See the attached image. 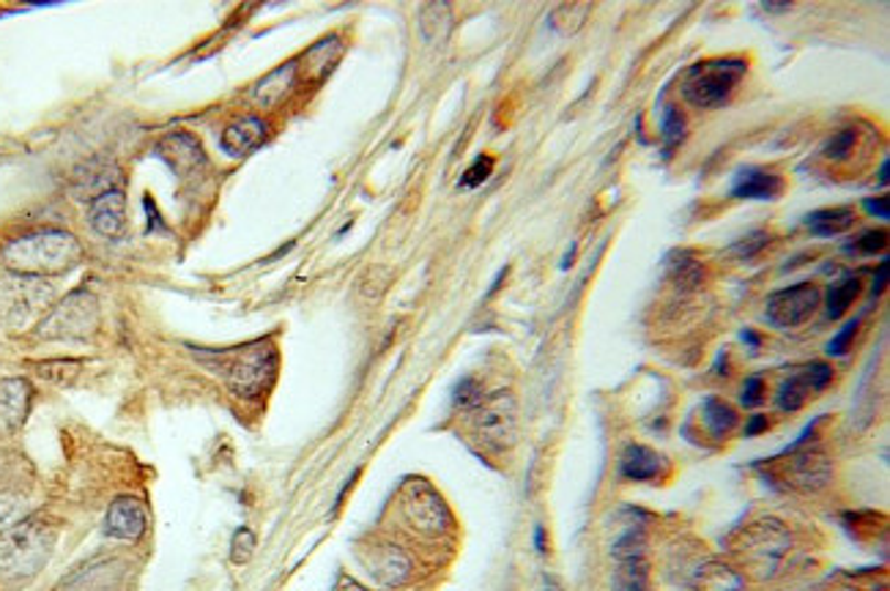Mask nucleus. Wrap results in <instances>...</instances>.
<instances>
[{
    "label": "nucleus",
    "mask_w": 890,
    "mask_h": 591,
    "mask_svg": "<svg viewBox=\"0 0 890 591\" xmlns=\"http://www.w3.org/2000/svg\"><path fill=\"white\" fill-rule=\"evenodd\" d=\"M195 359L214 372L237 398L252 400L272 387L278 376V351L272 340L244 342L237 348H214V351H200L195 348Z\"/></svg>",
    "instance_id": "f257e3e1"
},
{
    "label": "nucleus",
    "mask_w": 890,
    "mask_h": 591,
    "mask_svg": "<svg viewBox=\"0 0 890 591\" xmlns=\"http://www.w3.org/2000/svg\"><path fill=\"white\" fill-rule=\"evenodd\" d=\"M3 266L11 274L22 277H55V274L72 272L83 261V244L66 231H33L25 236L9 241L0 252Z\"/></svg>",
    "instance_id": "f03ea898"
},
{
    "label": "nucleus",
    "mask_w": 890,
    "mask_h": 591,
    "mask_svg": "<svg viewBox=\"0 0 890 591\" xmlns=\"http://www.w3.org/2000/svg\"><path fill=\"white\" fill-rule=\"evenodd\" d=\"M55 539H59L55 526L39 518H25L0 531V578L22 581L36 576L53 556Z\"/></svg>",
    "instance_id": "7ed1b4c3"
},
{
    "label": "nucleus",
    "mask_w": 890,
    "mask_h": 591,
    "mask_svg": "<svg viewBox=\"0 0 890 591\" xmlns=\"http://www.w3.org/2000/svg\"><path fill=\"white\" fill-rule=\"evenodd\" d=\"M53 304L55 288L50 279L22 277L11 272L0 277V329L9 335L36 329Z\"/></svg>",
    "instance_id": "20e7f679"
},
{
    "label": "nucleus",
    "mask_w": 890,
    "mask_h": 591,
    "mask_svg": "<svg viewBox=\"0 0 890 591\" xmlns=\"http://www.w3.org/2000/svg\"><path fill=\"white\" fill-rule=\"evenodd\" d=\"M745 72H748V63L740 59L702 61L688 72L685 83H682V96L688 105L699 107V110H715L732 99Z\"/></svg>",
    "instance_id": "39448f33"
},
{
    "label": "nucleus",
    "mask_w": 890,
    "mask_h": 591,
    "mask_svg": "<svg viewBox=\"0 0 890 591\" xmlns=\"http://www.w3.org/2000/svg\"><path fill=\"white\" fill-rule=\"evenodd\" d=\"M100 329V302L91 291L80 288L53 304L36 335L42 340H88Z\"/></svg>",
    "instance_id": "423d86ee"
},
{
    "label": "nucleus",
    "mask_w": 890,
    "mask_h": 591,
    "mask_svg": "<svg viewBox=\"0 0 890 591\" xmlns=\"http://www.w3.org/2000/svg\"><path fill=\"white\" fill-rule=\"evenodd\" d=\"M474 435L488 450H510L519 439V416H515V400L510 392H496L482 398L474 405Z\"/></svg>",
    "instance_id": "0eeeda50"
},
{
    "label": "nucleus",
    "mask_w": 890,
    "mask_h": 591,
    "mask_svg": "<svg viewBox=\"0 0 890 591\" xmlns=\"http://www.w3.org/2000/svg\"><path fill=\"white\" fill-rule=\"evenodd\" d=\"M819 307V291L812 283H797L789 288H781L767 298L765 318L767 324L778 329H795L803 326Z\"/></svg>",
    "instance_id": "6e6552de"
},
{
    "label": "nucleus",
    "mask_w": 890,
    "mask_h": 591,
    "mask_svg": "<svg viewBox=\"0 0 890 591\" xmlns=\"http://www.w3.org/2000/svg\"><path fill=\"white\" fill-rule=\"evenodd\" d=\"M404 513L417 531L430 534V537L444 534L447 526H450V513H447L444 502H441L439 493H436L430 485H425L422 479L406 485Z\"/></svg>",
    "instance_id": "1a4fd4ad"
},
{
    "label": "nucleus",
    "mask_w": 890,
    "mask_h": 591,
    "mask_svg": "<svg viewBox=\"0 0 890 591\" xmlns=\"http://www.w3.org/2000/svg\"><path fill=\"white\" fill-rule=\"evenodd\" d=\"M786 455H789V461H786L784 466L786 485L806 493L823 490V487L828 485L830 461L819 446H814V450L812 446H808V450H803V446H789Z\"/></svg>",
    "instance_id": "9d476101"
},
{
    "label": "nucleus",
    "mask_w": 890,
    "mask_h": 591,
    "mask_svg": "<svg viewBox=\"0 0 890 591\" xmlns=\"http://www.w3.org/2000/svg\"><path fill=\"white\" fill-rule=\"evenodd\" d=\"M830 381H833L830 365H825V361H812L806 370L795 372V376L786 378V381L781 383L775 403H778L781 411H789V414L792 411H800L808 400L817 398L819 392H825V389L830 387Z\"/></svg>",
    "instance_id": "9b49d317"
},
{
    "label": "nucleus",
    "mask_w": 890,
    "mask_h": 591,
    "mask_svg": "<svg viewBox=\"0 0 890 591\" xmlns=\"http://www.w3.org/2000/svg\"><path fill=\"white\" fill-rule=\"evenodd\" d=\"M157 154L178 178H189L206 165V151L200 140L189 131H174L157 143Z\"/></svg>",
    "instance_id": "f8f14e48"
},
{
    "label": "nucleus",
    "mask_w": 890,
    "mask_h": 591,
    "mask_svg": "<svg viewBox=\"0 0 890 591\" xmlns=\"http://www.w3.org/2000/svg\"><path fill=\"white\" fill-rule=\"evenodd\" d=\"M148 529V509L143 507L140 498L135 496H118L111 504L105 515V531L107 537L124 539V542H135Z\"/></svg>",
    "instance_id": "ddd939ff"
},
{
    "label": "nucleus",
    "mask_w": 890,
    "mask_h": 591,
    "mask_svg": "<svg viewBox=\"0 0 890 591\" xmlns=\"http://www.w3.org/2000/svg\"><path fill=\"white\" fill-rule=\"evenodd\" d=\"M33 403V387L25 378L0 381V433H17L28 422Z\"/></svg>",
    "instance_id": "4468645a"
},
{
    "label": "nucleus",
    "mask_w": 890,
    "mask_h": 591,
    "mask_svg": "<svg viewBox=\"0 0 890 591\" xmlns=\"http://www.w3.org/2000/svg\"><path fill=\"white\" fill-rule=\"evenodd\" d=\"M88 222L102 239H121L126 233V198L121 189L100 194L88 205Z\"/></svg>",
    "instance_id": "2eb2a0df"
},
{
    "label": "nucleus",
    "mask_w": 890,
    "mask_h": 591,
    "mask_svg": "<svg viewBox=\"0 0 890 591\" xmlns=\"http://www.w3.org/2000/svg\"><path fill=\"white\" fill-rule=\"evenodd\" d=\"M367 567H370V576L387 589L404 587L411 578V559L398 545H376L367 556Z\"/></svg>",
    "instance_id": "dca6fc26"
},
{
    "label": "nucleus",
    "mask_w": 890,
    "mask_h": 591,
    "mask_svg": "<svg viewBox=\"0 0 890 591\" xmlns=\"http://www.w3.org/2000/svg\"><path fill=\"white\" fill-rule=\"evenodd\" d=\"M296 77H299L296 61H289V63H283V66H278L274 72H269L266 77H261L255 85H252V91H250L252 105L261 107V110H272V107L283 105L285 96L294 91Z\"/></svg>",
    "instance_id": "f3484780"
},
{
    "label": "nucleus",
    "mask_w": 890,
    "mask_h": 591,
    "mask_svg": "<svg viewBox=\"0 0 890 591\" xmlns=\"http://www.w3.org/2000/svg\"><path fill=\"white\" fill-rule=\"evenodd\" d=\"M121 578L118 559H96L66 576L55 591H111Z\"/></svg>",
    "instance_id": "a211bd4d"
},
{
    "label": "nucleus",
    "mask_w": 890,
    "mask_h": 591,
    "mask_svg": "<svg viewBox=\"0 0 890 591\" xmlns=\"http://www.w3.org/2000/svg\"><path fill=\"white\" fill-rule=\"evenodd\" d=\"M266 137H269L266 120L258 116L239 118L237 124H231L226 131H222V151H226L228 157H250L252 151H258V148L266 143Z\"/></svg>",
    "instance_id": "6ab92c4d"
},
{
    "label": "nucleus",
    "mask_w": 890,
    "mask_h": 591,
    "mask_svg": "<svg viewBox=\"0 0 890 591\" xmlns=\"http://www.w3.org/2000/svg\"><path fill=\"white\" fill-rule=\"evenodd\" d=\"M784 192V178L767 168H743L734 176V200H775Z\"/></svg>",
    "instance_id": "aec40b11"
},
{
    "label": "nucleus",
    "mask_w": 890,
    "mask_h": 591,
    "mask_svg": "<svg viewBox=\"0 0 890 591\" xmlns=\"http://www.w3.org/2000/svg\"><path fill=\"white\" fill-rule=\"evenodd\" d=\"M666 274L677 291H697L704 283V266L691 250H674L666 257Z\"/></svg>",
    "instance_id": "412c9836"
},
{
    "label": "nucleus",
    "mask_w": 890,
    "mask_h": 591,
    "mask_svg": "<svg viewBox=\"0 0 890 591\" xmlns=\"http://www.w3.org/2000/svg\"><path fill=\"white\" fill-rule=\"evenodd\" d=\"M660 461L663 457L652 452L650 446L630 444L619 457V474L630 482H650L660 474Z\"/></svg>",
    "instance_id": "4be33fe9"
},
{
    "label": "nucleus",
    "mask_w": 890,
    "mask_h": 591,
    "mask_svg": "<svg viewBox=\"0 0 890 591\" xmlns=\"http://www.w3.org/2000/svg\"><path fill=\"white\" fill-rule=\"evenodd\" d=\"M346 53V44H343L341 36H326L321 42H315L313 48L304 53V68L313 80H324L332 68L337 66V61L343 59Z\"/></svg>",
    "instance_id": "5701e85b"
},
{
    "label": "nucleus",
    "mask_w": 890,
    "mask_h": 591,
    "mask_svg": "<svg viewBox=\"0 0 890 591\" xmlns=\"http://www.w3.org/2000/svg\"><path fill=\"white\" fill-rule=\"evenodd\" d=\"M452 31V9L447 3H428L419 9V33L425 44L441 48Z\"/></svg>",
    "instance_id": "b1692460"
},
{
    "label": "nucleus",
    "mask_w": 890,
    "mask_h": 591,
    "mask_svg": "<svg viewBox=\"0 0 890 591\" xmlns=\"http://www.w3.org/2000/svg\"><path fill=\"white\" fill-rule=\"evenodd\" d=\"M855 225V211L847 205H836V209H819L806 217V228L819 239H833L847 233Z\"/></svg>",
    "instance_id": "393cba45"
},
{
    "label": "nucleus",
    "mask_w": 890,
    "mask_h": 591,
    "mask_svg": "<svg viewBox=\"0 0 890 591\" xmlns=\"http://www.w3.org/2000/svg\"><path fill=\"white\" fill-rule=\"evenodd\" d=\"M614 591H652L650 564L645 561V556L619 561L617 572H614Z\"/></svg>",
    "instance_id": "a878e982"
},
{
    "label": "nucleus",
    "mask_w": 890,
    "mask_h": 591,
    "mask_svg": "<svg viewBox=\"0 0 890 591\" xmlns=\"http://www.w3.org/2000/svg\"><path fill=\"white\" fill-rule=\"evenodd\" d=\"M589 14H593V3H562L551 11L548 25L559 36H573V33L582 31Z\"/></svg>",
    "instance_id": "bb28decb"
},
{
    "label": "nucleus",
    "mask_w": 890,
    "mask_h": 591,
    "mask_svg": "<svg viewBox=\"0 0 890 591\" xmlns=\"http://www.w3.org/2000/svg\"><path fill=\"white\" fill-rule=\"evenodd\" d=\"M702 419H704V428H708V433L712 435V439H726V435L734 430V424H737V414H734L732 405L723 403V400H718V398L704 400Z\"/></svg>",
    "instance_id": "cd10ccee"
},
{
    "label": "nucleus",
    "mask_w": 890,
    "mask_h": 591,
    "mask_svg": "<svg viewBox=\"0 0 890 591\" xmlns=\"http://www.w3.org/2000/svg\"><path fill=\"white\" fill-rule=\"evenodd\" d=\"M699 591H745L743 578L726 564H708L697 578Z\"/></svg>",
    "instance_id": "c85d7f7f"
},
{
    "label": "nucleus",
    "mask_w": 890,
    "mask_h": 591,
    "mask_svg": "<svg viewBox=\"0 0 890 591\" xmlns=\"http://www.w3.org/2000/svg\"><path fill=\"white\" fill-rule=\"evenodd\" d=\"M860 279L858 277H844L838 283L830 285L828 291V318H841L849 307L855 304V298L860 296Z\"/></svg>",
    "instance_id": "c756f323"
},
{
    "label": "nucleus",
    "mask_w": 890,
    "mask_h": 591,
    "mask_svg": "<svg viewBox=\"0 0 890 591\" xmlns=\"http://www.w3.org/2000/svg\"><path fill=\"white\" fill-rule=\"evenodd\" d=\"M660 137H663V151L666 157H671L677 146L685 140V116H682L677 107H666L663 110V124H660Z\"/></svg>",
    "instance_id": "7c9ffc66"
},
{
    "label": "nucleus",
    "mask_w": 890,
    "mask_h": 591,
    "mask_svg": "<svg viewBox=\"0 0 890 591\" xmlns=\"http://www.w3.org/2000/svg\"><path fill=\"white\" fill-rule=\"evenodd\" d=\"M25 518H28L25 498L14 496V493H0V531L11 529V526H17Z\"/></svg>",
    "instance_id": "2f4dec72"
},
{
    "label": "nucleus",
    "mask_w": 890,
    "mask_h": 591,
    "mask_svg": "<svg viewBox=\"0 0 890 591\" xmlns=\"http://www.w3.org/2000/svg\"><path fill=\"white\" fill-rule=\"evenodd\" d=\"M855 143H858V131H855V129H841V131H836V135L830 137L823 154L828 159H836V162H841V159H847L849 154L855 151Z\"/></svg>",
    "instance_id": "473e14b6"
},
{
    "label": "nucleus",
    "mask_w": 890,
    "mask_h": 591,
    "mask_svg": "<svg viewBox=\"0 0 890 591\" xmlns=\"http://www.w3.org/2000/svg\"><path fill=\"white\" fill-rule=\"evenodd\" d=\"M645 545H647L645 529H630L617 545H614V556H617L619 561L636 559V556H645Z\"/></svg>",
    "instance_id": "72a5a7b5"
},
{
    "label": "nucleus",
    "mask_w": 890,
    "mask_h": 591,
    "mask_svg": "<svg viewBox=\"0 0 890 591\" xmlns=\"http://www.w3.org/2000/svg\"><path fill=\"white\" fill-rule=\"evenodd\" d=\"M252 553H255V531L241 526L231 539V559L237 561V564H247V561L252 559Z\"/></svg>",
    "instance_id": "f704fd0d"
},
{
    "label": "nucleus",
    "mask_w": 890,
    "mask_h": 591,
    "mask_svg": "<svg viewBox=\"0 0 890 591\" xmlns=\"http://www.w3.org/2000/svg\"><path fill=\"white\" fill-rule=\"evenodd\" d=\"M493 173V159L491 157H477L472 165H469L467 173L461 176V189H477L488 181Z\"/></svg>",
    "instance_id": "c9c22d12"
},
{
    "label": "nucleus",
    "mask_w": 890,
    "mask_h": 591,
    "mask_svg": "<svg viewBox=\"0 0 890 591\" xmlns=\"http://www.w3.org/2000/svg\"><path fill=\"white\" fill-rule=\"evenodd\" d=\"M482 398H485V394H482V387L474 381V378H463V381L456 387V392H452V400H456V405H461V409H474V405H480Z\"/></svg>",
    "instance_id": "e433bc0d"
},
{
    "label": "nucleus",
    "mask_w": 890,
    "mask_h": 591,
    "mask_svg": "<svg viewBox=\"0 0 890 591\" xmlns=\"http://www.w3.org/2000/svg\"><path fill=\"white\" fill-rule=\"evenodd\" d=\"M886 244H888V233L886 231H866L863 236H860L852 246H849V250L860 252V255H877V252L886 250Z\"/></svg>",
    "instance_id": "4c0bfd02"
},
{
    "label": "nucleus",
    "mask_w": 890,
    "mask_h": 591,
    "mask_svg": "<svg viewBox=\"0 0 890 591\" xmlns=\"http://www.w3.org/2000/svg\"><path fill=\"white\" fill-rule=\"evenodd\" d=\"M36 370L44 378H53V381H69V378L77 376L80 365L77 361H44V365H36Z\"/></svg>",
    "instance_id": "58836bf2"
},
{
    "label": "nucleus",
    "mask_w": 890,
    "mask_h": 591,
    "mask_svg": "<svg viewBox=\"0 0 890 591\" xmlns=\"http://www.w3.org/2000/svg\"><path fill=\"white\" fill-rule=\"evenodd\" d=\"M771 244V236H767V233H751L748 239H743V241H737V244L732 246V255H737V257H745V261H748V257H754L756 252H762L765 250V246Z\"/></svg>",
    "instance_id": "ea45409f"
},
{
    "label": "nucleus",
    "mask_w": 890,
    "mask_h": 591,
    "mask_svg": "<svg viewBox=\"0 0 890 591\" xmlns=\"http://www.w3.org/2000/svg\"><path fill=\"white\" fill-rule=\"evenodd\" d=\"M855 335H858V320H849V324L844 326V329L838 331V335L830 340L828 353L830 356H844V353H847L849 346H852Z\"/></svg>",
    "instance_id": "a19ab883"
},
{
    "label": "nucleus",
    "mask_w": 890,
    "mask_h": 591,
    "mask_svg": "<svg viewBox=\"0 0 890 591\" xmlns=\"http://www.w3.org/2000/svg\"><path fill=\"white\" fill-rule=\"evenodd\" d=\"M760 403H765V381L760 376H754L743 387V405L745 409H754Z\"/></svg>",
    "instance_id": "79ce46f5"
},
{
    "label": "nucleus",
    "mask_w": 890,
    "mask_h": 591,
    "mask_svg": "<svg viewBox=\"0 0 890 591\" xmlns=\"http://www.w3.org/2000/svg\"><path fill=\"white\" fill-rule=\"evenodd\" d=\"M866 211L877 220H888L890 217V198L888 194H880V198H866Z\"/></svg>",
    "instance_id": "37998d69"
},
{
    "label": "nucleus",
    "mask_w": 890,
    "mask_h": 591,
    "mask_svg": "<svg viewBox=\"0 0 890 591\" xmlns=\"http://www.w3.org/2000/svg\"><path fill=\"white\" fill-rule=\"evenodd\" d=\"M767 424H771V422H767V416H762V414L751 416L748 424H745V435H760V433H765Z\"/></svg>",
    "instance_id": "c03bdc74"
},
{
    "label": "nucleus",
    "mask_w": 890,
    "mask_h": 591,
    "mask_svg": "<svg viewBox=\"0 0 890 591\" xmlns=\"http://www.w3.org/2000/svg\"><path fill=\"white\" fill-rule=\"evenodd\" d=\"M888 272H890V266H888V261H882L880 263V272L875 274V288H871V294H882V291H886V283H888Z\"/></svg>",
    "instance_id": "a18cd8bd"
},
{
    "label": "nucleus",
    "mask_w": 890,
    "mask_h": 591,
    "mask_svg": "<svg viewBox=\"0 0 890 591\" xmlns=\"http://www.w3.org/2000/svg\"><path fill=\"white\" fill-rule=\"evenodd\" d=\"M534 548H537V553H548V539H545V526H534Z\"/></svg>",
    "instance_id": "49530a36"
},
{
    "label": "nucleus",
    "mask_w": 890,
    "mask_h": 591,
    "mask_svg": "<svg viewBox=\"0 0 890 591\" xmlns=\"http://www.w3.org/2000/svg\"><path fill=\"white\" fill-rule=\"evenodd\" d=\"M762 9L765 11H773V14H778V11H789L792 9V3H762Z\"/></svg>",
    "instance_id": "de8ad7c7"
},
{
    "label": "nucleus",
    "mask_w": 890,
    "mask_h": 591,
    "mask_svg": "<svg viewBox=\"0 0 890 591\" xmlns=\"http://www.w3.org/2000/svg\"><path fill=\"white\" fill-rule=\"evenodd\" d=\"M743 340L748 342L751 348H760V337H756L754 331H751V329H745V331H743Z\"/></svg>",
    "instance_id": "09e8293b"
},
{
    "label": "nucleus",
    "mask_w": 890,
    "mask_h": 591,
    "mask_svg": "<svg viewBox=\"0 0 890 591\" xmlns=\"http://www.w3.org/2000/svg\"><path fill=\"white\" fill-rule=\"evenodd\" d=\"M888 170H890V165H888V159L886 162H882V168H880V183H888Z\"/></svg>",
    "instance_id": "8fccbe9b"
},
{
    "label": "nucleus",
    "mask_w": 890,
    "mask_h": 591,
    "mask_svg": "<svg viewBox=\"0 0 890 591\" xmlns=\"http://www.w3.org/2000/svg\"><path fill=\"white\" fill-rule=\"evenodd\" d=\"M337 591H362V589L356 587L354 581H343V583H341V589H337Z\"/></svg>",
    "instance_id": "3c124183"
}]
</instances>
